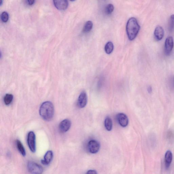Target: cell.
<instances>
[{
  "label": "cell",
  "mask_w": 174,
  "mask_h": 174,
  "mask_svg": "<svg viewBox=\"0 0 174 174\" xmlns=\"http://www.w3.org/2000/svg\"></svg>",
  "instance_id": "cell-27"
},
{
  "label": "cell",
  "mask_w": 174,
  "mask_h": 174,
  "mask_svg": "<svg viewBox=\"0 0 174 174\" xmlns=\"http://www.w3.org/2000/svg\"><path fill=\"white\" fill-rule=\"evenodd\" d=\"M97 173V171L94 170H89L86 173V174H96Z\"/></svg>",
  "instance_id": "cell-22"
},
{
  "label": "cell",
  "mask_w": 174,
  "mask_h": 174,
  "mask_svg": "<svg viewBox=\"0 0 174 174\" xmlns=\"http://www.w3.org/2000/svg\"><path fill=\"white\" fill-rule=\"evenodd\" d=\"M140 29V26L135 18H130L128 20L126 26V32L128 38L130 40H134L136 38Z\"/></svg>",
  "instance_id": "cell-1"
},
{
  "label": "cell",
  "mask_w": 174,
  "mask_h": 174,
  "mask_svg": "<svg viewBox=\"0 0 174 174\" xmlns=\"http://www.w3.org/2000/svg\"><path fill=\"white\" fill-rule=\"evenodd\" d=\"M53 158V153L52 151H48L46 153L44 157V159L41 160L42 164L47 165L50 164Z\"/></svg>",
  "instance_id": "cell-13"
},
{
  "label": "cell",
  "mask_w": 174,
  "mask_h": 174,
  "mask_svg": "<svg viewBox=\"0 0 174 174\" xmlns=\"http://www.w3.org/2000/svg\"><path fill=\"white\" fill-rule=\"evenodd\" d=\"M40 114L43 119L49 121L52 120L54 113V108L53 104L50 101H46L41 105Z\"/></svg>",
  "instance_id": "cell-2"
},
{
  "label": "cell",
  "mask_w": 174,
  "mask_h": 174,
  "mask_svg": "<svg viewBox=\"0 0 174 174\" xmlns=\"http://www.w3.org/2000/svg\"><path fill=\"white\" fill-rule=\"evenodd\" d=\"M14 97L11 94H7L4 97V103L6 105H9L11 103Z\"/></svg>",
  "instance_id": "cell-18"
},
{
  "label": "cell",
  "mask_w": 174,
  "mask_h": 174,
  "mask_svg": "<svg viewBox=\"0 0 174 174\" xmlns=\"http://www.w3.org/2000/svg\"><path fill=\"white\" fill-rule=\"evenodd\" d=\"M147 91L148 93H149V94L152 93V87L150 86L148 87L147 88Z\"/></svg>",
  "instance_id": "cell-23"
},
{
  "label": "cell",
  "mask_w": 174,
  "mask_h": 174,
  "mask_svg": "<svg viewBox=\"0 0 174 174\" xmlns=\"http://www.w3.org/2000/svg\"><path fill=\"white\" fill-rule=\"evenodd\" d=\"M168 30L170 32L173 31L174 29V15H171L169 20L168 23Z\"/></svg>",
  "instance_id": "cell-19"
},
{
  "label": "cell",
  "mask_w": 174,
  "mask_h": 174,
  "mask_svg": "<svg viewBox=\"0 0 174 174\" xmlns=\"http://www.w3.org/2000/svg\"><path fill=\"white\" fill-rule=\"evenodd\" d=\"M104 126L108 131H111L112 129V123L111 119L109 117L106 118L104 121Z\"/></svg>",
  "instance_id": "cell-14"
},
{
  "label": "cell",
  "mask_w": 174,
  "mask_h": 174,
  "mask_svg": "<svg viewBox=\"0 0 174 174\" xmlns=\"http://www.w3.org/2000/svg\"><path fill=\"white\" fill-rule=\"evenodd\" d=\"M53 3L56 8L58 10H65L68 7V0H53Z\"/></svg>",
  "instance_id": "cell-9"
},
{
  "label": "cell",
  "mask_w": 174,
  "mask_h": 174,
  "mask_svg": "<svg viewBox=\"0 0 174 174\" xmlns=\"http://www.w3.org/2000/svg\"><path fill=\"white\" fill-rule=\"evenodd\" d=\"M28 3L30 5H32L34 4V3L35 0H27Z\"/></svg>",
  "instance_id": "cell-24"
},
{
  "label": "cell",
  "mask_w": 174,
  "mask_h": 174,
  "mask_svg": "<svg viewBox=\"0 0 174 174\" xmlns=\"http://www.w3.org/2000/svg\"><path fill=\"white\" fill-rule=\"evenodd\" d=\"M88 147L89 152L92 154H95L99 152L100 145L97 140H92L88 142Z\"/></svg>",
  "instance_id": "cell-5"
},
{
  "label": "cell",
  "mask_w": 174,
  "mask_h": 174,
  "mask_svg": "<svg viewBox=\"0 0 174 174\" xmlns=\"http://www.w3.org/2000/svg\"><path fill=\"white\" fill-rule=\"evenodd\" d=\"M88 102V97L85 91L82 92L79 95L77 102L78 106L80 108H82L86 105Z\"/></svg>",
  "instance_id": "cell-8"
},
{
  "label": "cell",
  "mask_w": 174,
  "mask_h": 174,
  "mask_svg": "<svg viewBox=\"0 0 174 174\" xmlns=\"http://www.w3.org/2000/svg\"><path fill=\"white\" fill-rule=\"evenodd\" d=\"M164 35V30L162 27L158 26L155 29L154 32L155 39L157 41H160L162 40Z\"/></svg>",
  "instance_id": "cell-11"
},
{
  "label": "cell",
  "mask_w": 174,
  "mask_h": 174,
  "mask_svg": "<svg viewBox=\"0 0 174 174\" xmlns=\"http://www.w3.org/2000/svg\"><path fill=\"white\" fill-rule=\"evenodd\" d=\"M2 0H1V2H0V4H1V6L2 4V2H2Z\"/></svg>",
  "instance_id": "cell-25"
},
{
  "label": "cell",
  "mask_w": 174,
  "mask_h": 174,
  "mask_svg": "<svg viewBox=\"0 0 174 174\" xmlns=\"http://www.w3.org/2000/svg\"><path fill=\"white\" fill-rule=\"evenodd\" d=\"M70 1H71V2H74V1H75L76 0H70Z\"/></svg>",
  "instance_id": "cell-26"
},
{
  "label": "cell",
  "mask_w": 174,
  "mask_h": 174,
  "mask_svg": "<svg viewBox=\"0 0 174 174\" xmlns=\"http://www.w3.org/2000/svg\"><path fill=\"white\" fill-rule=\"evenodd\" d=\"M16 144L18 150L21 153V154L23 156L25 157L26 155V152L25 148L22 142L19 140H17Z\"/></svg>",
  "instance_id": "cell-15"
},
{
  "label": "cell",
  "mask_w": 174,
  "mask_h": 174,
  "mask_svg": "<svg viewBox=\"0 0 174 174\" xmlns=\"http://www.w3.org/2000/svg\"><path fill=\"white\" fill-rule=\"evenodd\" d=\"M173 155L172 152L168 150L166 152L165 156V163L166 170L169 169L172 160Z\"/></svg>",
  "instance_id": "cell-12"
},
{
  "label": "cell",
  "mask_w": 174,
  "mask_h": 174,
  "mask_svg": "<svg viewBox=\"0 0 174 174\" xmlns=\"http://www.w3.org/2000/svg\"><path fill=\"white\" fill-rule=\"evenodd\" d=\"M27 168L29 172L33 174H42L43 171L42 166L34 162H29L28 163Z\"/></svg>",
  "instance_id": "cell-3"
},
{
  "label": "cell",
  "mask_w": 174,
  "mask_h": 174,
  "mask_svg": "<svg viewBox=\"0 0 174 174\" xmlns=\"http://www.w3.org/2000/svg\"><path fill=\"white\" fill-rule=\"evenodd\" d=\"M93 22L91 21H87L84 25L83 29V32L88 33L91 31L93 27Z\"/></svg>",
  "instance_id": "cell-16"
},
{
  "label": "cell",
  "mask_w": 174,
  "mask_h": 174,
  "mask_svg": "<svg viewBox=\"0 0 174 174\" xmlns=\"http://www.w3.org/2000/svg\"><path fill=\"white\" fill-rule=\"evenodd\" d=\"M114 7L113 5L109 4L107 5L105 9V12L107 15L111 14L113 12L114 10Z\"/></svg>",
  "instance_id": "cell-20"
},
{
  "label": "cell",
  "mask_w": 174,
  "mask_h": 174,
  "mask_svg": "<svg viewBox=\"0 0 174 174\" xmlns=\"http://www.w3.org/2000/svg\"><path fill=\"white\" fill-rule=\"evenodd\" d=\"M114 50V45L111 42H107L104 47V50L107 54H110L112 53Z\"/></svg>",
  "instance_id": "cell-17"
},
{
  "label": "cell",
  "mask_w": 174,
  "mask_h": 174,
  "mask_svg": "<svg viewBox=\"0 0 174 174\" xmlns=\"http://www.w3.org/2000/svg\"><path fill=\"white\" fill-rule=\"evenodd\" d=\"M117 118L119 124L122 127H126L128 124V118L126 115L125 114L122 113L118 114Z\"/></svg>",
  "instance_id": "cell-10"
},
{
  "label": "cell",
  "mask_w": 174,
  "mask_h": 174,
  "mask_svg": "<svg viewBox=\"0 0 174 174\" xmlns=\"http://www.w3.org/2000/svg\"><path fill=\"white\" fill-rule=\"evenodd\" d=\"M1 18L2 21L4 22H6L9 19V15L6 12H4L1 14Z\"/></svg>",
  "instance_id": "cell-21"
},
{
  "label": "cell",
  "mask_w": 174,
  "mask_h": 174,
  "mask_svg": "<svg viewBox=\"0 0 174 174\" xmlns=\"http://www.w3.org/2000/svg\"><path fill=\"white\" fill-rule=\"evenodd\" d=\"M174 46L173 38L169 37L166 39L165 44V52L166 55H170L172 50Z\"/></svg>",
  "instance_id": "cell-6"
},
{
  "label": "cell",
  "mask_w": 174,
  "mask_h": 174,
  "mask_svg": "<svg viewBox=\"0 0 174 174\" xmlns=\"http://www.w3.org/2000/svg\"><path fill=\"white\" fill-rule=\"evenodd\" d=\"M71 126V122L70 120L65 119L61 122L59 125L58 128L61 133H64L70 130Z\"/></svg>",
  "instance_id": "cell-7"
},
{
  "label": "cell",
  "mask_w": 174,
  "mask_h": 174,
  "mask_svg": "<svg viewBox=\"0 0 174 174\" xmlns=\"http://www.w3.org/2000/svg\"><path fill=\"white\" fill-rule=\"evenodd\" d=\"M35 135L34 132L30 131L28 134L27 143L29 149L34 153L36 151Z\"/></svg>",
  "instance_id": "cell-4"
}]
</instances>
